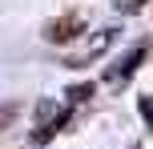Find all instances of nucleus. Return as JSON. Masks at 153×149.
<instances>
[{
  "label": "nucleus",
  "instance_id": "nucleus-1",
  "mask_svg": "<svg viewBox=\"0 0 153 149\" xmlns=\"http://www.w3.org/2000/svg\"><path fill=\"white\" fill-rule=\"evenodd\" d=\"M81 32H85L81 16H61V20H48L45 24V40H53V44H65V40L81 36Z\"/></svg>",
  "mask_w": 153,
  "mask_h": 149
},
{
  "label": "nucleus",
  "instance_id": "nucleus-3",
  "mask_svg": "<svg viewBox=\"0 0 153 149\" xmlns=\"http://www.w3.org/2000/svg\"><path fill=\"white\" fill-rule=\"evenodd\" d=\"M109 44H113V28H101V32H97V40H93V44H89V53H85V56H76V61H69V64H73V69H81V64L97 61V56L105 53Z\"/></svg>",
  "mask_w": 153,
  "mask_h": 149
},
{
  "label": "nucleus",
  "instance_id": "nucleus-6",
  "mask_svg": "<svg viewBox=\"0 0 153 149\" xmlns=\"http://www.w3.org/2000/svg\"><path fill=\"white\" fill-rule=\"evenodd\" d=\"M12 113H16V105H4V109H0V129H4L8 121H12Z\"/></svg>",
  "mask_w": 153,
  "mask_h": 149
},
{
  "label": "nucleus",
  "instance_id": "nucleus-5",
  "mask_svg": "<svg viewBox=\"0 0 153 149\" xmlns=\"http://www.w3.org/2000/svg\"><path fill=\"white\" fill-rule=\"evenodd\" d=\"M113 4H117V12H141L145 0H113Z\"/></svg>",
  "mask_w": 153,
  "mask_h": 149
},
{
  "label": "nucleus",
  "instance_id": "nucleus-4",
  "mask_svg": "<svg viewBox=\"0 0 153 149\" xmlns=\"http://www.w3.org/2000/svg\"><path fill=\"white\" fill-rule=\"evenodd\" d=\"M93 93H97L93 85H73V89H69V97H73V101H89Z\"/></svg>",
  "mask_w": 153,
  "mask_h": 149
},
{
  "label": "nucleus",
  "instance_id": "nucleus-8",
  "mask_svg": "<svg viewBox=\"0 0 153 149\" xmlns=\"http://www.w3.org/2000/svg\"><path fill=\"white\" fill-rule=\"evenodd\" d=\"M133 149H137V145H133Z\"/></svg>",
  "mask_w": 153,
  "mask_h": 149
},
{
  "label": "nucleus",
  "instance_id": "nucleus-2",
  "mask_svg": "<svg viewBox=\"0 0 153 149\" xmlns=\"http://www.w3.org/2000/svg\"><path fill=\"white\" fill-rule=\"evenodd\" d=\"M141 61H145V44H137L133 53H125L117 64H109V69H105V81H109V85H117V81H129V77H133V69H137Z\"/></svg>",
  "mask_w": 153,
  "mask_h": 149
},
{
  "label": "nucleus",
  "instance_id": "nucleus-7",
  "mask_svg": "<svg viewBox=\"0 0 153 149\" xmlns=\"http://www.w3.org/2000/svg\"><path fill=\"white\" fill-rule=\"evenodd\" d=\"M141 113H145V117L153 121V101H149V97H141Z\"/></svg>",
  "mask_w": 153,
  "mask_h": 149
}]
</instances>
